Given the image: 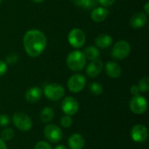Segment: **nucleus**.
<instances>
[{"label":"nucleus","mask_w":149,"mask_h":149,"mask_svg":"<svg viewBox=\"0 0 149 149\" xmlns=\"http://www.w3.org/2000/svg\"><path fill=\"white\" fill-rule=\"evenodd\" d=\"M46 42L45 35L38 30H30L26 31L23 38L24 50L31 58L39 56L45 51Z\"/></svg>","instance_id":"obj_1"},{"label":"nucleus","mask_w":149,"mask_h":149,"mask_svg":"<svg viewBox=\"0 0 149 149\" xmlns=\"http://www.w3.org/2000/svg\"><path fill=\"white\" fill-rule=\"evenodd\" d=\"M86 63V58L82 52L73 51L69 53L66 58V65L68 68L75 72L82 71Z\"/></svg>","instance_id":"obj_2"},{"label":"nucleus","mask_w":149,"mask_h":149,"mask_svg":"<svg viewBox=\"0 0 149 149\" xmlns=\"http://www.w3.org/2000/svg\"><path fill=\"white\" fill-rule=\"evenodd\" d=\"M131 52V45L126 40H120L115 43L112 49V57L118 60L125 59Z\"/></svg>","instance_id":"obj_3"},{"label":"nucleus","mask_w":149,"mask_h":149,"mask_svg":"<svg viewBox=\"0 0 149 149\" xmlns=\"http://www.w3.org/2000/svg\"><path fill=\"white\" fill-rule=\"evenodd\" d=\"M44 93L50 100L58 101L64 97L65 88L59 84H48L44 87Z\"/></svg>","instance_id":"obj_4"},{"label":"nucleus","mask_w":149,"mask_h":149,"mask_svg":"<svg viewBox=\"0 0 149 149\" xmlns=\"http://www.w3.org/2000/svg\"><path fill=\"white\" fill-rule=\"evenodd\" d=\"M12 122L14 126L22 132H28L32 127V121L31 118L21 112L15 113L12 117Z\"/></svg>","instance_id":"obj_5"},{"label":"nucleus","mask_w":149,"mask_h":149,"mask_svg":"<svg viewBox=\"0 0 149 149\" xmlns=\"http://www.w3.org/2000/svg\"><path fill=\"white\" fill-rule=\"evenodd\" d=\"M44 135L51 143H58L63 138L62 130L54 124H48L45 127Z\"/></svg>","instance_id":"obj_6"},{"label":"nucleus","mask_w":149,"mask_h":149,"mask_svg":"<svg viewBox=\"0 0 149 149\" xmlns=\"http://www.w3.org/2000/svg\"><path fill=\"white\" fill-rule=\"evenodd\" d=\"M86 84V77L82 74L76 73L70 77L67 82V86L72 93H77L81 92L85 88Z\"/></svg>","instance_id":"obj_7"},{"label":"nucleus","mask_w":149,"mask_h":149,"mask_svg":"<svg viewBox=\"0 0 149 149\" xmlns=\"http://www.w3.org/2000/svg\"><path fill=\"white\" fill-rule=\"evenodd\" d=\"M86 34L79 28L72 29L68 34V42L74 48H80L86 43Z\"/></svg>","instance_id":"obj_8"},{"label":"nucleus","mask_w":149,"mask_h":149,"mask_svg":"<svg viewBox=\"0 0 149 149\" xmlns=\"http://www.w3.org/2000/svg\"><path fill=\"white\" fill-rule=\"evenodd\" d=\"M131 111L137 115L144 113L148 110V101L147 100L141 95L134 96L129 103Z\"/></svg>","instance_id":"obj_9"},{"label":"nucleus","mask_w":149,"mask_h":149,"mask_svg":"<svg viewBox=\"0 0 149 149\" xmlns=\"http://www.w3.org/2000/svg\"><path fill=\"white\" fill-rule=\"evenodd\" d=\"M61 108H62L63 113L65 115L72 116L78 113L79 105L78 100L74 97L68 96L63 100L61 103Z\"/></svg>","instance_id":"obj_10"},{"label":"nucleus","mask_w":149,"mask_h":149,"mask_svg":"<svg viewBox=\"0 0 149 149\" xmlns=\"http://www.w3.org/2000/svg\"><path fill=\"white\" fill-rule=\"evenodd\" d=\"M130 134L134 141L137 143H142L147 141L148 137V131L144 125L138 124L132 127Z\"/></svg>","instance_id":"obj_11"},{"label":"nucleus","mask_w":149,"mask_h":149,"mask_svg":"<svg viewBox=\"0 0 149 149\" xmlns=\"http://www.w3.org/2000/svg\"><path fill=\"white\" fill-rule=\"evenodd\" d=\"M103 66H104L103 65V62L100 59L98 58V59L93 60L86 66V72L87 76H89L90 78H96L102 72Z\"/></svg>","instance_id":"obj_12"},{"label":"nucleus","mask_w":149,"mask_h":149,"mask_svg":"<svg viewBox=\"0 0 149 149\" xmlns=\"http://www.w3.org/2000/svg\"><path fill=\"white\" fill-rule=\"evenodd\" d=\"M106 73L112 79H117L121 74L120 65L114 61H108L105 65Z\"/></svg>","instance_id":"obj_13"},{"label":"nucleus","mask_w":149,"mask_h":149,"mask_svg":"<svg viewBox=\"0 0 149 149\" xmlns=\"http://www.w3.org/2000/svg\"><path fill=\"white\" fill-rule=\"evenodd\" d=\"M85 144V138L80 134H73L68 139V145L70 149H83Z\"/></svg>","instance_id":"obj_14"},{"label":"nucleus","mask_w":149,"mask_h":149,"mask_svg":"<svg viewBox=\"0 0 149 149\" xmlns=\"http://www.w3.org/2000/svg\"><path fill=\"white\" fill-rule=\"evenodd\" d=\"M42 93L43 92L38 86H32L26 91L25 100L30 103H36L41 99Z\"/></svg>","instance_id":"obj_15"},{"label":"nucleus","mask_w":149,"mask_h":149,"mask_svg":"<svg viewBox=\"0 0 149 149\" xmlns=\"http://www.w3.org/2000/svg\"><path fill=\"white\" fill-rule=\"evenodd\" d=\"M148 22V17L145 13L138 12L134 14L130 19V24L134 29L142 28Z\"/></svg>","instance_id":"obj_16"},{"label":"nucleus","mask_w":149,"mask_h":149,"mask_svg":"<svg viewBox=\"0 0 149 149\" xmlns=\"http://www.w3.org/2000/svg\"><path fill=\"white\" fill-rule=\"evenodd\" d=\"M108 15V10L105 7H96L92 10L91 13V18L96 22L100 23L103 22Z\"/></svg>","instance_id":"obj_17"},{"label":"nucleus","mask_w":149,"mask_h":149,"mask_svg":"<svg viewBox=\"0 0 149 149\" xmlns=\"http://www.w3.org/2000/svg\"><path fill=\"white\" fill-rule=\"evenodd\" d=\"M112 43H113V38L106 33L100 34L95 39V44L97 47L100 49H106L112 45Z\"/></svg>","instance_id":"obj_18"},{"label":"nucleus","mask_w":149,"mask_h":149,"mask_svg":"<svg viewBox=\"0 0 149 149\" xmlns=\"http://www.w3.org/2000/svg\"><path fill=\"white\" fill-rule=\"evenodd\" d=\"M54 114H55L54 110H53L52 107H44V108L42 109V111L40 112L39 117H40V120H41V121H42L43 123L47 124V123L51 122V121L53 120Z\"/></svg>","instance_id":"obj_19"},{"label":"nucleus","mask_w":149,"mask_h":149,"mask_svg":"<svg viewBox=\"0 0 149 149\" xmlns=\"http://www.w3.org/2000/svg\"><path fill=\"white\" fill-rule=\"evenodd\" d=\"M84 55L86 59H89L91 61L98 59L100 57V51L95 46H88L84 51Z\"/></svg>","instance_id":"obj_20"},{"label":"nucleus","mask_w":149,"mask_h":149,"mask_svg":"<svg viewBox=\"0 0 149 149\" xmlns=\"http://www.w3.org/2000/svg\"><path fill=\"white\" fill-rule=\"evenodd\" d=\"M89 90H90L91 93H93V95H96V96H99V95L102 94V93H103L102 86L97 82L91 83L89 86Z\"/></svg>","instance_id":"obj_21"},{"label":"nucleus","mask_w":149,"mask_h":149,"mask_svg":"<svg viewBox=\"0 0 149 149\" xmlns=\"http://www.w3.org/2000/svg\"><path fill=\"white\" fill-rule=\"evenodd\" d=\"M0 138L4 141H10L13 136H14V131L12 128H10V127H6L4 129L2 130L1 134H0Z\"/></svg>","instance_id":"obj_22"},{"label":"nucleus","mask_w":149,"mask_h":149,"mask_svg":"<svg viewBox=\"0 0 149 149\" xmlns=\"http://www.w3.org/2000/svg\"><path fill=\"white\" fill-rule=\"evenodd\" d=\"M138 87L140 92L141 93H148L149 90V79L148 77H143L140 79L138 83Z\"/></svg>","instance_id":"obj_23"},{"label":"nucleus","mask_w":149,"mask_h":149,"mask_svg":"<svg viewBox=\"0 0 149 149\" xmlns=\"http://www.w3.org/2000/svg\"><path fill=\"white\" fill-rule=\"evenodd\" d=\"M60 124L65 128H69L72 124V119L69 115H64L60 120Z\"/></svg>","instance_id":"obj_24"},{"label":"nucleus","mask_w":149,"mask_h":149,"mask_svg":"<svg viewBox=\"0 0 149 149\" xmlns=\"http://www.w3.org/2000/svg\"><path fill=\"white\" fill-rule=\"evenodd\" d=\"M17 60H18V56H17V54H16V53H14V52H11V53H9L8 55H7V57H6V64L7 65H15V64H17Z\"/></svg>","instance_id":"obj_25"},{"label":"nucleus","mask_w":149,"mask_h":149,"mask_svg":"<svg viewBox=\"0 0 149 149\" xmlns=\"http://www.w3.org/2000/svg\"><path fill=\"white\" fill-rule=\"evenodd\" d=\"M34 149H52V148L50 145V143H48L47 141H40L35 145Z\"/></svg>","instance_id":"obj_26"},{"label":"nucleus","mask_w":149,"mask_h":149,"mask_svg":"<svg viewBox=\"0 0 149 149\" xmlns=\"http://www.w3.org/2000/svg\"><path fill=\"white\" fill-rule=\"evenodd\" d=\"M98 3H99L98 0H85L83 8L84 9H87V10L93 9V7H96Z\"/></svg>","instance_id":"obj_27"},{"label":"nucleus","mask_w":149,"mask_h":149,"mask_svg":"<svg viewBox=\"0 0 149 149\" xmlns=\"http://www.w3.org/2000/svg\"><path fill=\"white\" fill-rule=\"evenodd\" d=\"M10 119L7 114H0V127H6L10 124Z\"/></svg>","instance_id":"obj_28"},{"label":"nucleus","mask_w":149,"mask_h":149,"mask_svg":"<svg viewBox=\"0 0 149 149\" xmlns=\"http://www.w3.org/2000/svg\"><path fill=\"white\" fill-rule=\"evenodd\" d=\"M7 70H8V65L5 62L0 60V77L4 75Z\"/></svg>","instance_id":"obj_29"},{"label":"nucleus","mask_w":149,"mask_h":149,"mask_svg":"<svg viewBox=\"0 0 149 149\" xmlns=\"http://www.w3.org/2000/svg\"><path fill=\"white\" fill-rule=\"evenodd\" d=\"M98 1L103 7H109L112 4H113L115 2V0H98Z\"/></svg>","instance_id":"obj_30"},{"label":"nucleus","mask_w":149,"mask_h":149,"mask_svg":"<svg viewBox=\"0 0 149 149\" xmlns=\"http://www.w3.org/2000/svg\"><path fill=\"white\" fill-rule=\"evenodd\" d=\"M130 93H131V94L133 95V96H137V95H140V89H139V87H138V86H136V85H134V86H131V88H130Z\"/></svg>","instance_id":"obj_31"},{"label":"nucleus","mask_w":149,"mask_h":149,"mask_svg":"<svg viewBox=\"0 0 149 149\" xmlns=\"http://www.w3.org/2000/svg\"><path fill=\"white\" fill-rule=\"evenodd\" d=\"M72 2L78 7H82L84 6V3H85V0H72Z\"/></svg>","instance_id":"obj_32"},{"label":"nucleus","mask_w":149,"mask_h":149,"mask_svg":"<svg viewBox=\"0 0 149 149\" xmlns=\"http://www.w3.org/2000/svg\"><path fill=\"white\" fill-rule=\"evenodd\" d=\"M0 149H8L7 148V145L5 143L4 141H3L1 138H0Z\"/></svg>","instance_id":"obj_33"},{"label":"nucleus","mask_w":149,"mask_h":149,"mask_svg":"<svg viewBox=\"0 0 149 149\" xmlns=\"http://www.w3.org/2000/svg\"><path fill=\"white\" fill-rule=\"evenodd\" d=\"M144 10H145V14L148 15L149 13V3H146V4L144 5Z\"/></svg>","instance_id":"obj_34"},{"label":"nucleus","mask_w":149,"mask_h":149,"mask_svg":"<svg viewBox=\"0 0 149 149\" xmlns=\"http://www.w3.org/2000/svg\"><path fill=\"white\" fill-rule=\"evenodd\" d=\"M54 149H67L64 145H58Z\"/></svg>","instance_id":"obj_35"},{"label":"nucleus","mask_w":149,"mask_h":149,"mask_svg":"<svg viewBox=\"0 0 149 149\" xmlns=\"http://www.w3.org/2000/svg\"><path fill=\"white\" fill-rule=\"evenodd\" d=\"M32 2H34V3H41V2H43L44 0H31Z\"/></svg>","instance_id":"obj_36"},{"label":"nucleus","mask_w":149,"mask_h":149,"mask_svg":"<svg viewBox=\"0 0 149 149\" xmlns=\"http://www.w3.org/2000/svg\"><path fill=\"white\" fill-rule=\"evenodd\" d=\"M2 2H3V0H0V3H1Z\"/></svg>","instance_id":"obj_37"}]
</instances>
